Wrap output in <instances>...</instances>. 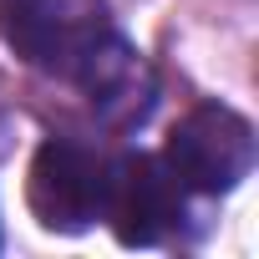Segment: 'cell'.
Segmentation results:
<instances>
[{
    "mask_svg": "<svg viewBox=\"0 0 259 259\" xmlns=\"http://www.w3.org/2000/svg\"><path fill=\"white\" fill-rule=\"evenodd\" d=\"M112 31L102 0H0V41L61 81H76Z\"/></svg>",
    "mask_w": 259,
    "mask_h": 259,
    "instance_id": "1",
    "label": "cell"
},
{
    "mask_svg": "<svg viewBox=\"0 0 259 259\" xmlns=\"http://www.w3.org/2000/svg\"><path fill=\"white\" fill-rule=\"evenodd\" d=\"M183 193H229L254 168V127L229 107H193L163 148Z\"/></svg>",
    "mask_w": 259,
    "mask_h": 259,
    "instance_id": "2",
    "label": "cell"
},
{
    "mask_svg": "<svg viewBox=\"0 0 259 259\" xmlns=\"http://www.w3.org/2000/svg\"><path fill=\"white\" fill-rule=\"evenodd\" d=\"M102 193H107V163L66 138H51L31 158L26 198L41 229L51 234H81L102 219Z\"/></svg>",
    "mask_w": 259,
    "mask_h": 259,
    "instance_id": "3",
    "label": "cell"
},
{
    "mask_svg": "<svg viewBox=\"0 0 259 259\" xmlns=\"http://www.w3.org/2000/svg\"><path fill=\"white\" fill-rule=\"evenodd\" d=\"M102 219L122 244H158L178 229L183 219V183L163 158L127 153L107 163V193H102Z\"/></svg>",
    "mask_w": 259,
    "mask_h": 259,
    "instance_id": "4",
    "label": "cell"
},
{
    "mask_svg": "<svg viewBox=\"0 0 259 259\" xmlns=\"http://www.w3.org/2000/svg\"><path fill=\"white\" fill-rule=\"evenodd\" d=\"M76 87L87 92V102L112 122V127H138L148 122V112L158 107V76L153 66L127 46L117 31L97 46V56L81 66Z\"/></svg>",
    "mask_w": 259,
    "mask_h": 259,
    "instance_id": "5",
    "label": "cell"
}]
</instances>
